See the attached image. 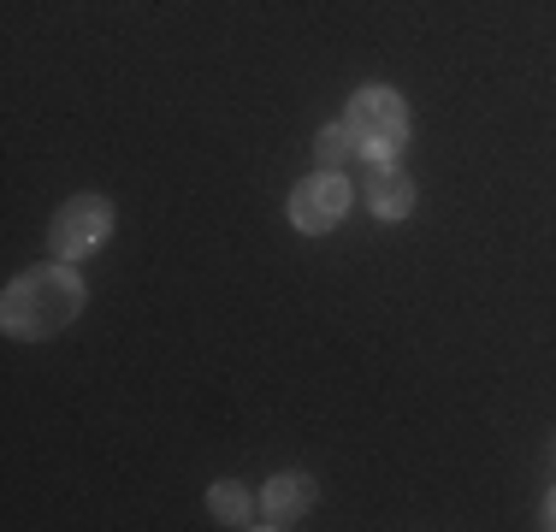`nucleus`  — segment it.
<instances>
[{"label": "nucleus", "instance_id": "nucleus-1", "mask_svg": "<svg viewBox=\"0 0 556 532\" xmlns=\"http://www.w3.org/2000/svg\"><path fill=\"white\" fill-rule=\"evenodd\" d=\"M77 314H84V278L65 261L18 273L7 284V296H0V326H7L12 338H54V331H65Z\"/></svg>", "mask_w": 556, "mask_h": 532}, {"label": "nucleus", "instance_id": "nucleus-2", "mask_svg": "<svg viewBox=\"0 0 556 532\" xmlns=\"http://www.w3.org/2000/svg\"><path fill=\"white\" fill-rule=\"evenodd\" d=\"M343 125H350L355 137L367 142V154L391 160V154L408 142V106H403V96H396V89L367 84V89H355V96H350V113H343Z\"/></svg>", "mask_w": 556, "mask_h": 532}, {"label": "nucleus", "instance_id": "nucleus-3", "mask_svg": "<svg viewBox=\"0 0 556 532\" xmlns=\"http://www.w3.org/2000/svg\"><path fill=\"white\" fill-rule=\"evenodd\" d=\"M113 231V202L108 195H72L54 225H48V249H54V261H84L101 249V237Z\"/></svg>", "mask_w": 556, "mask_h": 532}, {"label": "nucleus", "instance_id": "nucleus-4", "mask_svg": "<svg viewBox=\"0 0 556 532\" xmlns=\"http://www.w3.org/2000/svg\"><path fill=\"white\" fill-rule=\"evenodd\" d=\"M343 213H350V178L343 172H314L290 190V225L308 237H326L332 225H343Z\"/></svg>", "mask_w": 556, "mask_h": 532}, {"label": "nucleus", "instance_id": "nucleus-5", "mask_svg": "<svg viewBox=\"0 0 556 532\" xmlns=\"http://www.w3.org/2000/svg\"><path fill=\"white\" fill-rule=\"evenodd\" d=\"M367 207H374L379 219H408V213H415V178H408L396 160H379V166L367 172Z\"/></svg>", "mask_w": 556, "mask_h": 532}, {"label": "nucleus", "instance_id": "nucleus-6", "mask_svg": "<svg viewBox=\"0 0 556 532\" xmlns=\"http://www.w3.org/2000/svg\"><path fill=\"white\" fill-rule=\"evenodd\" d=\"M314 503V479L308 473H273L267 497H261V527H290L302 521V509Z\"/></svg>", "mask_w": 556, "mask_h": 532}, {"label": "nucleus", "instance_id": "nucleus-7", "mask_svg": "<svg viewBox=\"0 0 556 532\" xmlns=\"http://www.w3.org/2000/svg\"><path fill=\"white\" fill-rule=\"evenodd\" d=\"M314 154H320V172H374L379 166L350 125H326L320 137H314Z\"/></svg>", "mask_w": 556, "mask_h": 532}, {"label": "nucleus", "instance_id": "nucleus-8", "mask_svg": "<svg viewBox=\"0 0 556 532\" xmlns=\"http://www.w3.org/2000/svg\"><path fill=\"white\" fill-rule=\"evenodd\" d=\"M207 503H214L219 521H231V527H255V521H249V491H243V485H214V491H207Z\"/></svg>", "mask_w": 556, "mask_h": 532}, {"label": "nucleus", "instance_id": "nucleus-9", "mask_svg": "<svg viewBox=\"0 0 556 532\" xmlns=\"http://www.w3.org/2000/svg\"><path fill=\"white\" fill-rule=\"evenodd\" d=\"M545 527H556V491H551V503H545Z\"/></svg>", "mask_w": 556, "mask_h": 532}]
</instances>
